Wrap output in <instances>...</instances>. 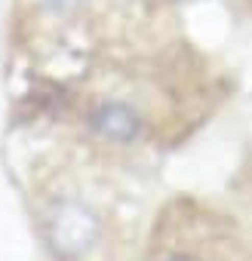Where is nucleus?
Segmentation results:
<instances>
[{
    "instance_id": "nucleus-2",
    "label": "nucleus",
    "mask_w": 252,
    "mask_h": 261,
    "mask_svg": "<svg viewBox=\"0 0 252 261\" xmlns=\"http://www.w3.org/2000/svg\"><path fill=\"white\" fill-rule=\"evenodd\" d=\"M86 126L92 129V136L108 142V145H139L145 139L148 120L142 117V111L123 98H102L89 114H86Z\"/></svg>"
},
{
    "instance_id": "nucleus-4",
    "label": "nucleus",
    "mask_w": 252,
    "mask_h": 261,
    "mask_svg": "<svg viewBox=\"0 0 252 261\" xmlns=\"http://www.w3.org/2000/svg\"><path fill=\"white\" fill-rule=\"evenodd\" d=\"M172 261H203V258H194V255H179V258H172Z\"/></svg>"
},
{
    "instance_id": "nucleus-1",
    "label": "nucleus",
    "mask_w": 252,
    "mask_h": 261,
    "mask_svg": "<svg viewBox=\"0 0 252 261\" xmlns=\"http://www.w3.org/2000/svg\"><path fill=\"white\" fill-rule=\"evenodd\" d=\"M43 227H46V243L53 246V252L68 261L89 258L105 240V215L92 203L77 200V197L56 200L43 218Z\"/></svg>"
},
{
    "instance_id": "nucleus-3",
    "label": "nucleus",
    "mask_w": 252,
    "mask_h": 261,
    "mask_svg": "<svg viewBox=\"0 0 252 261\" xmlns=\"http://www.w3.org/2000/svg\"><path fill=\"white\" fill-rule=\"evenodd\" d=\"M53 7H59V10H68V7H74V4H80V0H49Z\"/></svg>"
}]
</instances>
